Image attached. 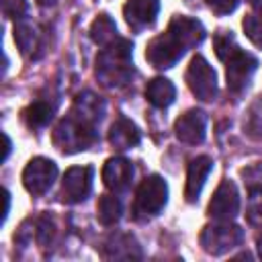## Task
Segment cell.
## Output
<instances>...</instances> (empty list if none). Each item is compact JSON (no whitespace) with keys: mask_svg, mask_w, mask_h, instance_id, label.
<instances>
[{"mask_svg":"<svg viewBox=\"0 0 262 262\" xmlns=\"http://www.w3.org/2000/svg\"><path fill=\"white\" fill-rule=\"evenodd\" d=\"M205 39V27L190 16H174L166 33L154 37L145 47V59L156 70H168L192 47Z\"/></svg>","mask_w":262,"mask_h":262,"instance_id":"1","label":"cell"},{"mask_svg":"<svg viewBox=\"0 0 262 262\" xmlns=\"http://www.w3.org/2000/svg\"><path fill=\"white\" fill-rule=\"evenodd\" d=\"M133 43L119 37L111 45L102 47L96 57V78L106 88H121L133 78Z\"/></svg>","mask_w":262,"mask_h":262,"instance_id":"2","label":"cell"},{"mask_svg":"<svg viewBox=\"0 0 262 262\" xmlns=\"http://www.w3.org/2000/svg\"><path fill=\"white\" fill-rule=\"evenodd\" d=\"M96 141H98V125L72 111L57 123L53 131V143L63 154L84 151Z\"/></svg>","mask_w":262,"mask_h":262,"instance_id":"3","label":"cell"},{"mask_svg":"<svg viewBox=\"0 0 262 262\" xmlns=\"http://www.w3.org/2000/svg\"><path fill=\"white\" fill-rule=\"evenodd\" d=\"M168 203V182L160 174H149L141 180L135 192L133 203V219L145 221L162 213Z\"/></svg>","mask_w":262,"mask_h":262,"instance_id":"4","label":"cell"},{"mask_svg":"<svg viewBox=\"0 0 262 262\" xmlns=\"http://www.w3.org/2000/svg\"><path fill=\"white\" fill-rule=\"evenodd\" d=\"M201 246L211 256H223L233 248L242 246L244 229L233 221H213L201 231Z\"/></svg>","mask_w":262,"mask_h":262,"instance_id":"5","label":"cell"},{"mask_svg":"<svg viewBox=\"0 0 262 262\" xmlns=\"http://www.w3.org/2000/svg\"><path fill=\"white\" fill-rule=\"evenodd\" d=\"M223 63H225L227 90L233 96H242L248 90V86L258 70V59L237 45L235 49L229 51V55L223 59Z\"/></svg>","mask_w":262,"mask_h":262,"instance_id":"6","label":"cell"},{"mask_svg":"<svg viewBox=\"0 0 262 262\" xmlns=\"http://www.w3.org/2000/svg\"><path fill=\"white\" fill-rule=\"evenodd\" d=\"M186 84L190 92L203 102H211L217 98V74L203 55H194L190 59L186 70Z\"/></svg>","mask_w":262,"mask_h":262,"instance_id":"7","label":"cell"},{"mask_svg":"<svg viewBox=\"0 0 262 262\" xmlns=\"http://www.w3.org/2000/svg\"><path fill=\"white\" fill-rule=\"evenodd\" d=\"M55 178H57L55 162L49 158H43V156L29 160V164L23 170V184H25L27 192H31L33 196L45 194L53 186Z\"/></svg>","mask_w":262,"mask_h":262,"instance_id":"8","label":"cell"},{"mask_svg":"<svg viewBox=\"0 0 262 262\" xmlns=\"http://www.w3.org/2000/svg\"><path fill=\"white\" fill-rule=\"evenodd\" d=\"M94 168L92 166H72L66 170L61 180V199L63 203H82L92 192Z\"/></svg>","mask_w":262,"mask_h":262,"instance_id":"9","label":"cell"},{"mask_svg":"<svg viewBox=\"0 0 262 262\" xmlns=\"http://www.w3.org/2000/svg\"><path fill=\"white\" fill-rule=\"evenodd\" d=\"M207 213L215 221H233L239 213V192L233 180L225 178L213 192Z\"/></svg>","mask_w":262,"mask_h":262,"instance_id":"10","label":"cell"},{"mask_svg":"<svg viewBox=\"0 0 262 262\" xmlns=\"http://www.w3.org/2000/svg\"><path fill=\"white\" fill-rule=\"evenodd\" d=\"M174 135L186 145H199L207 135V115L201 108H190L174 123Z\"/></svg>","mask_w":262,"mask_h":262,"instance_id":"11","label":"cell"},{"mask_svg":"<svg viewBox=\"0 0 262 262\" xmlns=\"http://www.w3.org/2000/svg\"><path fill=\"white\" fill-rule=\"evenodd\" d=\"M133 174H135L133 164L123 156L108 158L102 166V182L111 192L129 190V186L133 182Z\"/></svg>","mask_w":262,"mask_h":262,"instance_id":"12","label":"cell"},{"mask_svg":"<svg viewBox=\"0 0 262 262\" xmlns=\"http://www.w3.org/2000/svg\"><path fill=\"white\" fill-rule=\"evenodd\" d=\"M160 12V0H127L123 14L127 25L139 33L147 27H151Z\"/></svg>","mask_w":262,"mask_h":262,"instance_id":"13","label":"cell"},{"mask_svg":"<svg viewBox=\"0 0 262 262\" xmlns=\"http://www.w3.org/2000/svg\"><path fill=\"white\" fill-rule=\"evenodd\" d=\"M213 170V160L209 156H196L188 162V168H186V188H184V196L188 203H196L199 201V194L209 178Z\"/></svg>","mask_w":262,"mask_h":262,"instance_id":"14","label":"cell"},{"mask_svg":"<svg viewBox=\"0 0 262 262\" xmlns=\"http://www.w3.org/2000/svg\"><path fill=\"white\" fill-rule=\"evenodd\" d=\"M102 256L108 260H133V258H141L143 252L133 235L113 233L102 246Z\"/></svg>","mask_w":262,"mask_h":262,"instance_id":"15","label":"cell"},{"mask_svg":"<svg viewBox=\"0 0 262 262\" xmlns=\"http://www.w3.org/2000/svg\"><path fill=\"white\" fill-rule=\"evenodd\" d=\"M41 31L35 23H31L29 18H16V25H14V43L16 47L20 49L23 55L27 57H35V51H43V41H41Z\"/></svg>","mask_w":262,"mask_h":262,"instance_id":"16","label":"cell"},{"mask_svg":"<svg viewBox=\"0 0 262 262\" xmlns=\"http://www.w3.org/2000/svg\"><path fill=\"white\" fill-rule=\"evenodd\" d=\"M139 141H141V131H139V127H137L133 121H129L127 117H119V119L111 125V129H108V143H111L115 149H119V151L131 149V147H135Z\"/></svg>","mask_w":262,"mask_h":262,"instance_id":"17","label":"cell"},{"mask_svg":"<svg viewBox=\"0 0 262 262\" xmlns=\"http://www.w3.org/2000/svg\"><path fill=\"white\" fill-rule=\"evenodd\" d=\"M70 111L88 119V121H92V123H96V125H100V121L104 119V113H106V104L98 94H94L90 90H84L74 98V104H72Z\"/></svg>","mask_w":262,"mask_h":262,"instance_id":"18","label":"cell"},{"mask_svg":"<svg viewBox=\"0 0 262 262\" xmlns=\"http://www.w3.org/2000/svg\"><path fill=\"white\" fill-rule=\"evenodd\" d=\"M145 98L156 108H168L176 100V88H174V84L168 78L158 76V78H154V80L147 82V86H145Z\"/></svg>","mask_w":262,"mask_h":262,"instance_id":"19","label":"cell"},{"mask_svg":"<svg viewBox=\"0 0 262 262\" xmlns=\"http://www.w3.org/2000/svg\"><path fill=\"white\" fill-rule=\"evenodd\" d=\"M53 113H55V104L49 102V100H35L31 102L25 111H23V119L25 123L31 127V129H41L45 125H49V121L53 119Z\"/></svg>","mask_w":262,"mask_h":262,"instance_id":"20","label":"cell"},{"mask_svg":"<svg viewBox=\"0 0 262 262\" xmlns=\"http://www.w3.org/2000/svg\"><path fill=\"white\" fill-rule=\"evenodd\" d=\"M123 217V203L115 194H102L96 205V219L100 225H115Z\"/></svg>","mask_w":262,"mask_h":262,"instance_id":"21","label":"cell"},{"mask_svg":"<svg viewBox=\"0 0 262 262\" xmlns=\"http://www.w3.org/2000/svg\"><path fill=\"white\" fill-rule=\"evenodd\" d=\"M90 39H92L96 45H100V47H106V45H111L115 39H119L115 20H113L108 14H98V16L92 20V25H90Z\"/></svg>","mask_w":262,"mask_h":262,"instance_id":"22","label":"cell"},{"mask_svg":"<svg viewBox=\"0 0 262 262\" xmlns=\"http://www.w3.org/2000/svg\"><path fill=\"white\" fill-rule=\"evenodd\" d=\"M248 221L252 225L262 227V186H250L248 188Z\"/></svg>","mask_w":262,"mask_h":262,"instance_id":"23","label":"cell"},{"mask_svg":"<svg viewBox=\"0 0 262 262\" xmlns=\"http://www.w3.org/2000/svg\"><path fill=\"white\" fill-rule=\"evenodd\" d=\"M244 129L252 139H262V98H258L252 104V108L244 121Z\"/></svg>","mask_w":262,"mask_h":262,"instance_id":"24","label":"cell"},{"mask_svg":"<svg viewBox=\"0 0 262 262\" xmlns=\"http://www.w3.org/2000/svg\"><path fill=\"white\" fill-rule=\"evenodd\" d=\"M213 47H215V53H217V57L223 61V59L229 55V51L237 47L233 33H231V31H219V33L213 37Z\"/></svg>","mask_w":262,"mask_h":262,"instance_id":"25","label":"cell"},{"mask_svg":"<svg viewBox=\"0 0 262 262\" xmlns=\"http://www.w3.org/2000/svg\"><path fill=\"white\" fill-rule=\"evenodd\" d=\"M53 233H55V225H53V219L49 215H41L37 221H35V237L41 246H47L51 239H53Z\"/></svg>","mask_w":262,"mask_h":262,"instance_id":"26","label":"cell"},{"mask_svg":"<svg viewBox=\"0 0 262 262\" xmlns=\"http://www.w3.org/2000/svg\"><path fill=\"white\" fill-rule=\"evenodd\" d=\"M242 27H244L246 37H248L256 47H262V25H260L252 14H248V16L244 18Z\"/></svg>","mask_w":262,"mask_h":262,"instance_id":"27","label":"cell"},{"mask_svg":"<svg viewBox=\"0 0 262 262\" xmlns=\"http://www.w3.org/2000/svg\"><path fill=\"white\" fill-rule=\"evenodd\" d=\"M6 18H23L27 14V0H0Z\"/></svg>","mask_w":262,"mask_h":262,"instance_id":"28","label":"cell"},{"mask_svg":"<svg viewBox=\"0 0 262 262\" xmlns=\"http://www.w3.org/2000/svg\"><path fill=\"white\" fill-rule=\"evenodd\" d=\"M242 176H244V182L248 188L250 186H262V162H258L250 168H244Z\"/></svg>","mask_w":262,"mask_h":262,"instance_id":"29","label":"cell"},{"mask_svg":"<svg viewBox=\"0 0 262 262\" xmlns=\"http://www.w3.org/2000/svg\"><path fill=\"white\" fill-rule=\"evenodd\" d=\"M239 0H207V6L219 14V16H225V14H231L235 8H237Z\"/></svg>","mask_w":262,"mask_h":262,"instance_id":"30","label":"cell"},{"mask_svg":"<svg viewBox=\"0 0 262 262\" xmlns=\"http://www.w3.org/2000/svg\"><path fill=\"white\" fill-rule=\"evenodd\" d=\"M250 14L262 25V0H252V12Z\"/></svg>","mask_w":262,"mask_h":262,"instance_id":"31","label":"cell"},{"mask_svg":"<svg viewBox=\"0 0 262 262\" xmlns=\"http://www.w3.org/2000/svg\"><path fill=\"white\" fill-rule=\"evenodd\" d=\"M2 201H4V209H2V223H4L6 217H8V211H10V194H8L6 188L2 190Z\"/></svg>","mask_w":262,"mask_h":262,"instance_id":"32","label":"cell"},{"mask_svg":"<svg viewBox=\"0 0 262 262\" xmlns=\"http://www.w3.org/2000/svg\"><path fill=\"white\" fill-rule=\"evenodd\" d=\"M2 139H4V154H2V162H6V158L10 156V149H12V141L6 133H2Z\"/></svg>","mask_w":262,"mask_h":262,"instance_id":"33","label":"cell"},{"mask_svg":"<svg viewBox=\"0 0 262 262\" xmlns=\"http://www.w3.org/2000/svg\"><path fill=\"white\" fill-rule=\"evenodd\" d=\"M39 6H43V8H49V6H55L57 4V0H35Z\"/></svg>","mask_w":262,"mask_h":262,"instance_id":"34","label":"cell"},{"mask_svg":"<svg viewBox=\"0 0 262 262\" xmlns=\"http://www.w3.org/2000/svg\"><path fill=\"white\" fill-rule=\"evenodd\" d=\"M256 250H258V256L262 258V233H260L258 239H256Z\"/></svg>","mask_w":262,"mask_h":262,"instance_id":"35","label":"cell"}]
</instances>
